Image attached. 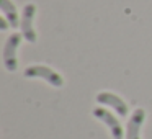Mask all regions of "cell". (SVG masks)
<instances>
[{
    "instance_id": "1",
    "label": "cell",
    "mask_w": 152,
    "mask_h": 139,
    "mask_svg": "<svg viewBox=\"0 0 152 139\" xmlns=\"http://www.w3.org/2000/svg\"><path fill=\"white\" fill-rule=\"evenodd\" d=\"M25 77L28 79H34V77H39V79H44L48 83H51L53 87H62L64 85V79L53 70L48 66H41V64H34V66H30L25 69Z\"/></svg>"
},
{
    "instance_id": "2",
    "label": "cell",
    "mask_w": 152,
    "mask_h": 139,
    "mask_svg": "<svg viewBox=\"0 0 152 139\" xmlns=\"http://www.w3.org/2000/svg\"><path fill=\"white\" fill-rule=\"evenodd\" d=\"M21 38L23 34H18V33H13L8 36L7 43L4 46V66L7 70L10 72H15L18 67V61H17V49L21 43Z\"/></svg>"
},
{
    "instance_id": "3",
    "label": "cell",
    "mask_w": 152,
    "mask_h": 139,
    "mask_svg": "<svg viewBox=\"0 0 152 139\" xmlns=\"http://www.w3.org/2000/svg\"><path fill=\"white\" fill-rule=\"evenodd\" d=\"M36 15V5L34 4H26L23 7V13H21V34L28 43H36V31L33 28V20Z\"/></svg>"
},
{
    "instance_id": "4",
    "label": "cell",
    "mask_w": 152,
    "mask_h": 139,
    "mask_svg": "<svg viewBox=\"0 0 152 139\" xmlns=\"http://www.w3.org/2000/svg\"><path fill=\"white\" fill-rule=\"evenodd\" d=\"M93 116H95L96 119H100L103 124L108 126V129H110V132H111L113 139H123V136H124V131H123L121 123L118 121V118H116L115 115H111L108 110H105V108H102V106H98V108L93 110Z\"/></svg>"
},
{
    "instance_id": "5",
    "label": "cell",
    "mask_w": 152,
    "mask_h": 139,
    "mask_svg": "<svg viewBox=\"0 0 152 139\" xmlns=\"http://www.w3.org/2000/svg\"><path fill=\"white\" fill-rule=\"evenodd\" d=\"M96 102H98L100 105L111 106L119 116H128V111H129L128 105L124 103V100H123L121 97L115 95V93H111V92H100L98 95H96Z\"/></svg>"
},
{
    "instance_id": "6",
    "label": "cell",
    "mask_w": 152,
    "mask_h": 139,
    "mask_svg": "<svg viewBox=\"0 0 152 139\" xmlns=\"http://www.w3.org/2000/svg\"><path fill=\"white\" fill-rule=\"evenodd\" d=\"M144 119H145V110L136 108L132 111L131 118L128 119V124H126V139H141L139 131H141Z\"/></svg>"
},
{
    "instance_id": "7",
    "label": "cell",
    "mask_w": 152,
    "mask_h": 139,
    "mask_svg": "<svg viewBox=\"0 0 152 139\" xmlns=\"http://www.w3.org/2000/svg\"><path fill=\"white\" fill-rule=\"evenodd\" d=\"M0 10H2V13H4V17L8 20V23L12 25V26H18L20 25V18H18V13H17V8H15V5L12 4L10 0H0Z\"/></svg>"
},
{
    "instance_id": "8",
    "label": "cell",
    "mask_w": 152,
    "mask_h": 139,
    "mask_svg": "<svg viewBox=\"0 0 152 139\" xmlns=\"http://www.w3.org/2000/svg\"><path fill=\"white\" fill-rule=\"evenodd\" d=\"M7 26H8V20L5 17H0V28L2 30H7Z\"/></svg>"
}]
</instances>
